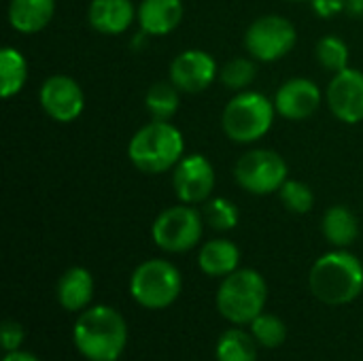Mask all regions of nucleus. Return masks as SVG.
Listing matches in <instances>:
<instances>
[{"mask_svg":"<svg viewBox=\"0 0 363 361\" xmlns=\"http://www.w3.org/2000/svg\"><path fill=\"white\" fill-rule=\"evenodd\" d=\"M57 302L64 311L68 313H81L89 306L91 298H94V279L91 272L81 268V266H72L68 268L60 281H57Z\"/></svg>","mask_w":363,"mask_h":361,"instance_id":"f3484780","label":"nucleus"},{"mask_svg":"<svg viewBox=\"0 0 363 361\" xmlns=\"http://www.w3.org/2000/svg\"><path fill=\"white\" fill-rule=\"evenodd\" d=\"M217 361H257V340L242 330H228L217 340Z\"/></svg>","mask_w":363,"mask_h":361,"instance_id":"4be33fe9","label":"nucleus"},{"mask_svg":"<svg viewBox=\"0 0 363 361\" xmlns=\"http://www.w3.org/2000/svg\"><path fill=\"white\" fill-rule=\"evenodd\" d=\"M183 289V279L177 266L166 260H147L143 262L130 279L132 298L151 311L168 309L177 302Z\"/></svg>","mask_w":363,"mask_h":361,"instance_id":"423d86ee","label":"nucleus"},{"mask_svg":"<svg viewBox=\"0 0 363 361\" xmlns=\"http://www.w3.org/2000/svg\"><path fill=\"white\" fill-rule=\"evenodd\" d=\"M345 11L351 17H359L363 15V0H345Z\"/></svg>","mask_w":363,"mask_h":361,"instance_id":"2f4dec72","label":"nucleus"},{"mask_svg":"<svg viewBox=\"0 0 363 361\" xmlns=\"http://www.w3.org/2000/svg\"><path fill=\"white\" fill-rule=\"evenodd\" d=\"M72 343L85 360L117 361L128 345L125 319L111 306L85 309L74 321Z\"/></svg>","mask_w":363,"mask_h":361,"instance_id":"f257e3e1","label":"nucleus"},{"mask_svg":"<svg viewBox=\"0 0 363 361\" xmlns=\"http://www.w3.org/2000/svg\"><path fill=\"white\" fill-rule=\"evenodd\" d=\"M298 40L296 26L283 15H264L245 32V49L259 62H277L285 57Z\"/></svg>","mask_w":363,"mask_h":361,"instance_id":"1a4fd4ad","label":"nucleus"},{"mask_svg":"<svg viewBox=\"0 0 363 361\" xmlns=\"http://www.w3.org/2000/svg\"><path fill=\"white\" fill-rule=\"evenodd\" d=\"M183 13V0H143L136 19L147 36H166L181 23Z\"/></svg>","mask_w":363,"mask_h":361,"instance_id":"dca6fc26","label":"nucleus"},{"mask_svg":"<svg viewBox=\"0 0 363 361\" xmlns=\"http://www.w3.org/2000/svg\"><path fill=\"white\" fill-rule=\"evenodd\" d=\"M221 83L232 89V91H245L257 77V66L253 60L247 57H234L228 64H223L221 72Z\"/></svg>","mask_w":363,"mask_h":361,"instance_id":"a878e982","label":"nucleus"},{"mask_svg":"<svg viewBox=\"0 0 363 361\" xmlns=\"http://www.w3.org/2000/svg\"><path fill=\"white\" fill-rule=\"evenodd\" d=\"M2 361H40L38 357H34L32 353H28V351H11V353H6L4 355V360Z\"/></svg>","mask_w":363,"mask_h":361,"instance_id":"7c9ffc66","label":"nucleus"},{"mask_svg":"<svg viewBox=\"0 0 363 361\" xmlns=\"http://www.w3.org/2000/svg\"><path fill=\"white\" fill-rule=\"evenodd\" d=\"M238 209L232 200L228 198H215L206 202L204 206V221L217 230V232H228L238 226Z\"/></svg>","mask_w":363,"mask_h":361,"instance_id":"cd10ccee","label":"nucleus"},{"mask_svg":"<svg viewBox=\"0 0 363 361\" xmlns=\"http://www.w3.org/2000/svg\"><path fill=\"white\" fill-rule=\"evenodd\" d=\"M185 155V138L170 121L153 119L143 126L128 145V157L145 174H162L174 168Z\"/></svg>","mask_w":363,"mask_h":361,"instance_id":"7ed1b4c3","label":"nucleus"},{"mask_svg":"<svg viewBox=\"0 0 363 361\" xmlns=\"http://www.w3.org/2000/svg\"><path fill=\"white\" fill-rule=\"evenodd\" d=\"M236 183L255 196H268L279 191L289 179V168L283 155L272 149H251L234 166Z\"/></svg>","mask_w":363,"mask_h":361,"instance_id":"0eeeda50","label":"nucleus"},{"mask_svg":"<svg viewBox=\"0 0 363 361\" xmlns=\"http://www.w3.org/2000/svg\"><path fill=\"white\" fill-rule=\"evenodd\" d=\"M268 300L266 279L251 268L228 274L217 289V311L234 326H249L264 313Z\"/></svg>","mask_w":363,"mask_h":361,"instance_id":"20e7f679","label":"nucleus"},{"mask_svg":"<svg viewBox=\"0 0 363 361\" xmlns=\"http://www.w3.org/2000/svg\"><path fill=\"white\" fill-rule=\"evenodd\" d=\"M217 72L219 68L215 57L202 49L181 51L170 64V81L185 94H200L208 89L217 79Z\"/></svg>","mask_w":363,"mask_h":361,"instance_id":"ddd939ff","label":"nucleus"},{"mask_svg":"<svg viewBox=\"0 0 363 361\" xmlns=\"http://www.w3.org/2000/svg\"><path fill=\"white\" fill-rule=\"evenodd\" d=\"M277 106L259 91H238L223 109L221 126L234 143H255L264 138L274 123Z\"/></svg>","mask_w":363,"mask_h":361,"instance_id":"39448f33","label":"nucleus"},{"mask_svg":"<svg viewBox=\"0 0 363 361\" xmlns=\"http://www.w3.org/2000/svg\"><path fill=\"white\" fill-rule=\"evenodd\" d=\"M28 81V62L15 47L0 51V94L2 98L17 96Z\"/></svg>","mask_w":363,"mask_h":361,"instance_id":"412c9836","label":"nucleus"},{"mask_svg":"<svg viewBox=\"0 0 363 361\" xmlns=\"http://www.w3.org/2000/svg\"><path fill=\"white\" fill-rule=\"evenodd\" d=\"M23 328L17 323V321H13V319H6L4 323H2V334H0V338H2V349L6 351V353H11V351H17L19 347H21V343H23Z\"/></svg>","mask_w":363,"mask_h":361,"instance_id":"c85d7f7f","label":"nucleus"},{"mask_svg":"<svg viewBox=\"0 0 363 361\" xmlns=\"http://www.w3.org/2000/svg\"><path fill=\"white\" fill-rule=\"evenodd\" d=\"M55 13V0H11L9 23L15 32L34 34L49 26Z\"/></svg>","mask_w":363,"mask_h":361,"instance_id":"a211bd4d","label":"nucleus"},{"mask_svg":"<svg viewBox=\"0 0 363 361\" xmlns=\"http://www.w3.org/2000/svg\"><path fill=\"white\" fill-rule=\"evenodd\" d=\"M202 230V215L189 204H179L162 211L155 217L151 226V236L162 251L185 253L200 243Z\"/></svg>","mask_w":363,"mask_h":361,"instance_id":"6e6552de","label":"nucleus"},{"mask_svg":"<svg viewBox=\"0 0 363 361\" xmlns=\"http://www.w3.org/2000/svg\"><path fill=\"white\" fill-rule=\"evenodd\" d=\"M332 115L349 126L363 121V72L357 68H345L334 74L325 91Z\"/></svg>","mask_w":363,"mask_h":361,"instance_id":"f8f14e48","label":"nucleus"},{"mask_svg":"<svg viewBox=\"0 0 363 361\" xmlns=\"http://www.w3.org/2000/svg\"><path fill=\"white\" fill-rule=\"evenodd\" d=\"M138 9L132 0H91L87 9L89 26L106 36L123 34L136 19Z\"/></svg>","mask_w":363,"mask_h":361,"instance_id":"2eb2a0df","label":"nucleus"},{"mask_svg":"<svg viewBox=\"0 0 363 361\" xmlns=\"http://www.w3.org/2000/svg\"><path fill=\"white\" fill-rule=\"evenodd\" d=\"M198 266L204 274L225 279L240 266V249L228 238H213L202 245L198 253Z\"/></svg>","mask_w":363,"mask_h":361,"instance_id":"6ab92c4d","label":"nucleus"},{"mask_svg":"<svg viewBox=\"0 0 363 361\" xmlns=\"http://www.w3.org/2000/svg\"><path fill=\"white\" fill-rule=\"evenodd\" d=\"M279 196H281V202L287 211L296 213V215H304V213H311L313 206H315V196H313V189L302 183V181H296V179H287L283 183V187L279 189Z\"/></svg>","mask_w":363,"mask_h":361,"instance_id":"bb28decb","label":"nucleus"},{"mask_svg":"<svg viewBox=\"0 0 363 361\" xmlns=\"http://www.w3.org/2000/svg\"><path fill=\"white\" fill-rule=\"evenodd\" d=\"M313 296L328 306H345L363 291V264L349 251L338 249L321 255L308 274Z\"/></svg>","mask_w":363,"mask_h":361,"instance_id":"f03ea898","label":"nucleus"},{"mask_svg":"<svg viewBox=\"0 0 363 361\" xmlns=\"http://www.w3.org/2000/svg\"><path fill=\"white\" fill-rule=\"evenodd\" d=\"M179 104H181L179 89L174 87L172 81H160V83H153L147 89L145 106H147V111H149V115L153 119H160V121L172 119L174 113L179 111Z\"/></svg>","mask_w":363,"mask_h":361,"instance_id":"5701e85b","label":"nucleus"},{"mask_svg":"<svg viewBox=\"0 0 363 361\" xmlns=\"http://www.w3.org/2000/svg\"><path fill=\"white\" fill-rule=\"evenodd\" d=\"M172 187L177 198L183 204H200L206 202L215 189V170L213 164L200 155H183V160L174 166L172 172Z\"/></svg>","mask_w":363,"mask_h":361,"instance_id":"9d476101","label":"nucleus"},{"mask_svg":"<svg viewBox=\"0 0 363 361\" xmlns=\"http://www.w3.org/2000/svg\"><path fill=\"white\" fill-rule=\"evenodd\" d=\"M317 60L319 64L330 70V72H340L345 68H349V47L347 43L336 36V34H330V36H323L319 43H317Z\"/></svg>","mask_w":363,"mask_h":361,"instance_id":"393cba45","label":"nucleus"},{"mask_svg":"<svg viewBox=\"0 0 363 361\" xmlns=\"http://www.w3.org/2000/svg\"><path fill=\"white\" fill-rule=\"evenodd\" d=\"M313 9L319 17H334L345 11V0H313Z\"/></svg>","mask_w":363,"mask_h":361,"instance_id":"c756f323","label":"nucleus"},{"mask_svg":"<svg viewBox=\"0 0 363 361\" xmlns=\"http://www.w3.org/2000/svg\"><path fill=\"white\" fill-rule=\"evenodd\" d=\"M249 326H251V334H253V338L257 340L259 347L277 349V347H281L287 340V326L277 315L262 313Z\"/></svg>","mask_w":363,"mask_h":361,"instance_id":"b1692460","label":"nucleus"},{"mask_svg":"<svg viewBox=\"0 0 363 361\" xmlns=\"http://www.w3.org/2000/svg\"><path fill=\"white\" fill-rule=\"evenodd\" d=\"M287 2H304V0H287Z\"/></svg>","mask_w":363,"mask_h":361,"instance_id":"473e14b6","label":"nucleus"},{"mask_svg":"<svg viewBox=\"0 0 363 361\" xmlns=\"http://www.w3.org/2000/svg\"><path fill=\"white\" fill-rule=\"evenodd\" d=\"M321 230H323V236L328 238L330 245H334L336 249H345L357 240L359 221L349 206L336 204V206H330L325 211L323 221H321Z\"/></svg>","mask_w":363,"mask_h":361,"instance_id":"aec40b11","label":"nucleus"},{"mask_svg":"<svg viewBox=\"0 0 363 361\" xmlns=\"http://www.w3.org/2000/svg\"><path fill=\"white\" fill-rule=\"evenodd\" d=\"M277 113L291 121H302L311 117L321 106V89L315 81L296 77L285 81L274 96Z\"/></svg>","mask_w":363,"mask_h":361,"instance_id":"4468645a","label":"nucleus"},{"mask_svg":"<svg viewBox=\"0 0 363 361\" xmlns=\"http://www.w3.org/2000/svg\"><path fill=\"white\" fill-rule=\"evenodd\" d=\"M40 106L43 111L60 123H70L77 117H81L85 109V94L81 85L66 77V74H53L43 81L40 85Z\"/></svg>","mask_w":363,"mask_h":361,"instance_id":"9b49d317","label":"nucleus"}]
</instances>
